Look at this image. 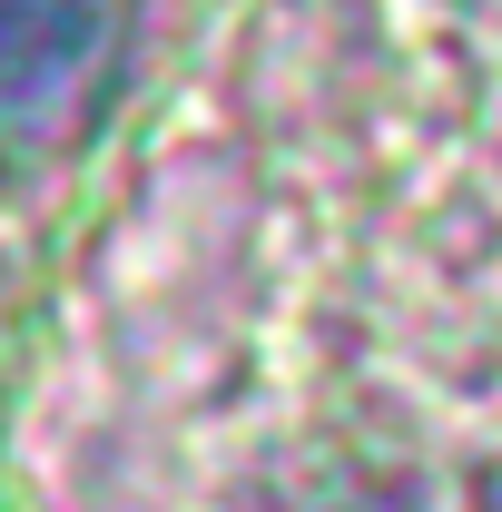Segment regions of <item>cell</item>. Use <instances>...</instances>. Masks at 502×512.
<instances>
[{"instance_id":"6da1fadb","label":"cell","mask_w":502,"mask_h":512,"mask_svg":"<svg viewBox=\"0 0 502 512\" xmlns=\"http://www.w3.org/2000/svg\"><path fill=\"white\" fill-rule=\"evenodd\" d=\"M109 60V0H0V128H60Z\"/></svg>"}]
</instances>
